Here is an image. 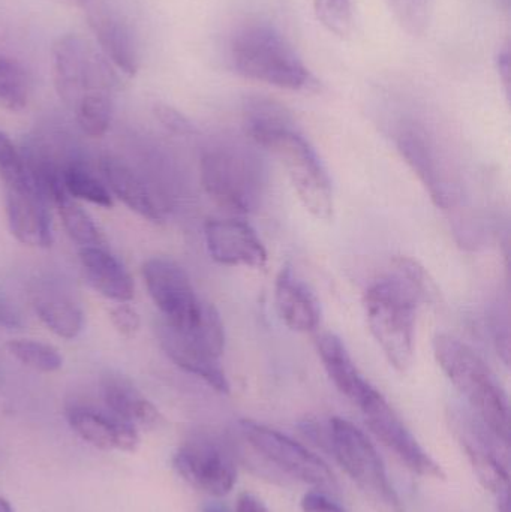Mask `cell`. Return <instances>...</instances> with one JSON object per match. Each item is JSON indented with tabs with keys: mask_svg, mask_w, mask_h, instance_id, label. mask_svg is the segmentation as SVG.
<instances>
[{
	"mask_svg": "<svg viewBox=\"0 0 511 512\" xmlns=\"http://www.w3.org/2000/svg\"><path fill=\"white\" fill-rule=\"evenodd\" d=\"M246 134L257 146L278 156L303 207L320 221L333 215L329 173L290 111L269 98H249L243 107Z\"/></svg>",
	"mask_w": 511,
	"mask_h": 512,
	"instance_id": "1",
	"label": "cell"
},
{
	"mask_svg": "<svg viewBox=\"0 0 511 512\" xmlns=\"http://www.w3.org/2000/svg\"><path fill=\"white\" fill-rule=\"evenodd\" d=\"M393 271L369 286L365 312L372 336L398 372L413 364L416 315L420 303H431L437 288L425 268L408 256L393 261Z\"/></svg>",
	"mask_w": 511,
	"mask_h": 512,
	"instance_id": "2",
	"label": "cell"
},
{
	"mask_svg": "<svg viewBox=\"0 0 511 512\" xmlns=\"http://www.w3.org/2000/svg\"><path fill=\"white\" fill-rule=\"evenodd\" d=\"M228 59L234 71L248 80L293 92L317 87V80L291 42L263 21L237 27L228 42Z\"/></svg>",
	"mask_w": 511,
	"mask_h": 512,
	"instance_id": "3",
	"label": "cell"
},
{
	"mask_svg": "<svg viewBox=\"0 0 511 512\" xmlns=\"http://www.w3.org/2000/svg\"><path fill=\"white\" fill-rule=\"evenodd\" d=\"M434 354L447 378L468 400L483 426L507 447L509 400L488 364L467 343L449 334L435 337Z\"/></svg>",
	"mask_w": 511,
	"mask_h": 512,
	"instance_id": "4",
	"label": "cell"
},
{
	"mask_svg": "<svg viewBox=\"0 0 511 512\" xmlns=\"http://www.w3.org/2000/svg\"><path fill=\"white\" fill-rule=\"evenodd\" d=\"M204 191L231 212H255L269 183L266 162L251 147L221 143L204 150L200 161Z\"/></svg>",
	"mask_w": 511,
	"mask_h": 512,
	"instance_id": "5",
	"label": "cell"
},
{
	"mask_svg": "<svg viewBox=\"0 0 511 512\" xmlns=\"http://www.w3.org/2000/svg\"><path fill=\"white\" fill-rule=\"evenodd\" d=\"M51 57L54 86L72 113L86 102L114 99L120 86L119 74L90 39L60 36L51 48Z\"/></svg>",
	"mask_w": 511,
	"mask_h": 512,
	"instance_id": "6",
	"label": "cell"
},
{
	"mask_svg": "<svg viewBox=\"0 0 511 512\" xmlns=\"http://www.w3.org/2000/svg\"><path fill=\"white\" fill-rule=\"evenodd\" d=\"M156 336L177 367L218 393H230V382L221 363L225 351L224 322L213 304H204L201 319L191 330H177L161 319L156 324Z\"/></svg>",
	"mask_w": 511,
	"mask_h": 512,
	"instance_id": "7",
	"label": "cell"
},
{
	"mask_svg": "<svg viewBox=\"0 0 511 512\" xmlns=\"http://www.w3.org/2000/svg\"><path fill=\"white\" fill-rule=\"evenodd\" d=\"M324 433L336 462L377 512H407L390 483L377 448L356 424L333 417Z\"/></svg>",
	"mask_w": 511,
	"mask_h": 512,
	"instance_id": "8",
	"label": "cell"
},
{
	"mask_svg": "<svg viewBox=\"0 0 511 512\" xmlns=\"http://www.w3.org/2000/svg\"><path fill=\"white\" fill-rule=\"evenodd\" d=\"M239 427L249 447L288 477L323 492L336 489L335 477L329 466L305 445L257 421L242 420Z\"/></svg>",
	"mask_w": 511,
	"mask_h": 512,
	"instance_id": "9",
	"label": "cell"
},
{
	"mask_svg": "<svg viewBox=\"0 0 511 512\" xmlns=\"http://www.w3.org/2000/svg\"><path fill=\"white\" fill-rule=\"evenodd\" d=\"M395 143L432 201L443 210L455 207L461 200L458 177L429 132L419 123L404 122L396 129Z\"/></svg>",
	"mask_w": 511,
	"mask_h": 512,
	"instance_id": "10",
	"label": "cell"
},
{
	"mask_svg": "<svg viewBox=\"0 0 511 512\" xmlns=\"http://www.w3.org/2000/svg\"><path fill=\"white\" fill-rule=\"evenodd\" d=\"M150 298L162 321L177 330H191L200 321L206 301L198 298L185 268L170 256H153L141 268Z\"/></svg>",
	"mask_w": 511,
	"mask_h": 512,
	"instance_id": "11",
	"label": "cell"
},
{
	"mask_svg": "<svg viewBox=\"0 0 511 512\" xmlns=\"http://www.w3.org/2000/svg\"><path fill=\"white\" fill-rule=\"evenodd\" d=\"M179 477L192 489L215 498L227 496L237 480L236 463L224 444L209 435L183 442L173 457Z\"/></svg>",
	"mask_w": 511,
	"mask_h": 512,
	"instance_id": "12",
	"label": "cell"
},
{
	"mask_svg": "<svg viewBox=\"0 0 511 512\" xmlns=\"http://www.w3.org/2000/svg\"><path fill=\"white\" fill-rule=\"evenodd\" d=\"M366 424L371 432L389 448L395 456L414 474L432 480H446V472L435 462L428 451L419 444L416 436L405 426L404 421L393 411L392 406L378 391L363 408Z\"/></svg>",
	"mask_w": 511,
	"mask_h": 512,
	"instance_id": "13",
	"label": "cell"
},
{
	"mask_svg": "<svg viewBox=\"0 0 511 512\" xmlns=\"http://www.w3.org/2000/svg\"><path fill=\"white\" fill-rule=\"evenodd\" d=\"M455 429L480 484L497 498L509 495V466L501 454V445H506L501 444L479 418L474 423L468 415H456Z\"/></svg>",
	"mask_w": 511,
	"mask_h": 512,
	"instance_id": "14",
	"label": "cell"
},
{
	"mask_svg": "<svg viewBox=\"0 0 511 512\" xmlns=\"http://www.w3.org/2000/svg\"><path fill=\"white\" fill-rule=\"evenodd\" d=\"M69 427L92 447L104 451L134 453L140 445V433L131 424L108 411L84 403L66 406Z\"/></svg>",
	"mask_w": 511,
	"mask_h": 512,
	"instance_id": "15",
	"label": "cell"
},
{
	"mask_svg": "<svg viewBox=\"0 0 511 512\" xmlns=\"http://www.w3.org/2000/svg\"><path fill=\"white\" fill-rule=\"evenodd\" d=\"M207 251L218 264L261 268L267 252L251 225L236 219H210L204 225Z\"/></svg>",
	"mask_w": 511,
	"mask_h": 512,
	"instance_id": "16",
	"label": "cell"
},
{
	"mask_svg": "<svg viewBox=\"0 0 511 512\" xmlns=\"http://www.w3.org/2000/svg\"><path fill=\"white\" fill-rule=\"evenodd\" d=\"M89 23L108 62L117 72L134 77L140 69L141 53L137 33L131 21L110 5L93 6L89 12Z\"/></svg>",
	"mask_w": 511,
	"mask_h": 512,
	"instance_id": "17",
	"label": "cell"
},
{
	"mask_svg": "<svg viewBox=\"0 0 511 512\" xmlns=\"http://www.w3.org/2000/svg\"><path fill=\"white\" fill-rule=\"evenodd\" d=\"M6 215L12 236L29 248L53 245V227L47 198L33 185L6 188Z\"/></svg>",
	"mask_w": 511,
	"mask_h": 512,
	"instance_id": "18",
	"label": "cell"
},
{
	"mask_svg": "<svg viewBox=\"0 0 511 512\" xmlns=\"http://www.w3.org/2000/svg\"><path fill=\"white\" fill-rule=\"evenodd\" d=\"M33 312L42 324L62 339H75L84 327V313L72 292L59 280H33L29 286Z\"/></svg>",
	"mask_w": 511,
	"mask_h": 512,
	"instance_id": "19",
	"label": "cell"
},
{
	"mask_svg": "<svg viewBox=\"0 0 511 512\" xmlns=\"http://www.w3.org/2000/svg\"><path fill=\"white\" fill-rule=\"evenodd\" d=\"M101 171L111 195L119 198L129 210L155 224L164 222L167 204L147 185L141 174L132 170L131 165L107 155L101 159Z\"/></svg>",
	"mask_w": 511,
	"mask_h": 512,
	"instance_id": "20",
	"label": "cell"
},
{
	"mask_svg": "<svg viewBox=\"0 0 511 512\" xmlns=\"http://www.w3.org/2000/svg\"><path fill=\"white\" fill-rule=\"evenodd\" d=\"M275 304L279 318L290 330L309 333L320 325V301L290 265L282 267L276 277Z\"/></svg>",
	"mask_w": 511,
	"mask_h": 512,
	"instance_id": "21",
	"label": "cell"
},
{
	"mask_svg": "<svg viewBox=\"0 0 511 512\" xmlns=\"http://www.w3.org/2000/svg\"><path fill=\"white\" fill-rule=\"evenodd\" d=\"M317 351L335 387L357 408H363L378 393L360 373L341 337L333 333L321 334L317 339Z\"/></svg>",
	"mask_w": 511,
	"mask_h": 512,
	"instance_id": "22",
	"label": "cell"
},
{
	"mask_svg": "<svg viewBox=\"0 0 511 512\" xmlns=\"http://www.w3.org/2000/svg\"><path fill=\"white\" fill-rule=\"evenodd\" d=\"M101 391L105 408L135 429L153 430L161 426V412L126 376L105 373L101 379Z\"/></svg>",
	"mask_w": 511,
	"mask_h": 512,
	"instance_id": "23",
	"label": "cell"
},
{
	"mask_svg": "<svg viewBox=\"0 0 511 512\" xmlns=\"http://www.w3.org/2000/svg\"><path fill=\"white\" fill-rule=\"evenodd\" d=\"M78 258L87 283L102 297L116 303H129L134 298L135 286L131 274L107 248H81Z\"/></svg>",
	"mask_w": 511,
	"mask_h": 512,
	"instance_id": "24",
	"label": "cell"
},
{
	"mask_svg": "<svg viewBox=\"0 0 511 512\" xmlns=\"http://www.w3.org/2000/svg\"><path fill=\"white\" fill-rule=\"evenodd\" d=\"M62 186L66 195L74 200L87 201L105 209L113 207L110 189L77 156L66 159L62 170Z\"/></svg>",
	"mask_w": 511,
	"mask_h": 512,
	"instance_id": "25",
	"label": "cell"
},
{
	"mask_svg": "<svg viewBox=\"0 0 511 512\" xmlns=\"http://www.w3.org/2000/svg\"><path fill=\"white\" fill-rule=\"evenodd\" d=\"M54 204H56L66 233L81 248H89V246L107 248V240H105L101 228L96 225L92 216L83 207L78 206L69 195H63L59 200L54 201Z\"/></svg>",
	"mask_w": 511,
	"mask_h": 512,
	"instance_id": "26",
	"label": "cell"
},
{
	"mask_svg": "<svg viewBox=\"0 0 511 512\" xmlns=\"http://www.w3.org/2000/svg\"><path fill=\"white\" fill-rule=\"evenodd\" d=\"M30 81L23 66L0 54V110H24L29 104Z\"/></svg>",
	"mask_w": 511,
	"mask_h": 512,
	"instance_id": "27",
	"label": "cell"
},
{
	"mask_svg": "<svg viewBox=\"0 0 511 512\" xmlns=\"http://www.w3.org/2000/svg\"><path fill=\"white\" fill-rule=\"evenodd\" d=\"M9 354L23 366L41 373H53L62 369L60 352L48 343L32 339H15L6 343Z\"/></svg>",
	"mask_w": 511,
	"mask_h": 512,
	"instance_id": "28",
	"label": "cell"
},
{
	"mask_svg": "<svg viewBox=\"0 0 511 512\" xmlns=\"http://www.w3.org/2000/svg\"><path fill=\"white\" fill-rule=\"evenodd\" d=\"M318 21L333 35H350L353 30V0H314Z\"/></svg>",
	"mask_w": 511,
	"mask_h": 512,
	"instance_id": "29",
	"label": "cell"
},
{
	"mask_svg": "<svg viewBox=\"0 0 511 512\" xmlns=\"http://www.w3.org/2000/svg\"><path fill=\"white\" fill-rule=\"evenodd\" d=\"M398 23L411 35H422L431 21L434 0H387Z\"/></svg>",
	"mask_w": 511,
	"mask_h": 512,
	"instance_id": "30",
	"label": "cell"
},
{
	"mask_svg": "<svg viewBox=\"0 0 511 512\" xmlns=\"http://www.w3.org/2000/svg\"><path fill=\"white\" fill-rule=\"evenodd\" d=\"M0 179L5 183V188L33 185L23 155L3 131H0Z\"/></svg>",
	"mask_w": 511,
	"mask_h": 512,
	"instance_id": "31",
	"label": "cell"
},
{
	"mask_svg": "<svg viewBox=\"0 0 511 512\" xmlns=\"http://www.w3.org/2000/svg\"><path fill=\"white\" fill-rule=\"evenodd\" d=\"M110 321L117 333L123 337H132L141 327L140 313L128 303H117L110 309Z\"/></svg>",
	"mask_w": 511,
	"mask_h": 512,
	"instance_id": "32",
	"label": "cell"
},
{
	"mask_svg": "<svg viewBox=\"0 0 511 512\" xmlns=\"http://www.w3.org/2000/svg\"><path fill=\"white\" fill-rule=\"evenodd\" d=\"M155 116L162 126L176 135H192L195 132L194 125L183 116L180 111L174 110L170 105H155Z\"/></svg>",
	"mask_w": 511,
	"mask_h": 512,
	"instance_id": "33",
	"label": "cell"
},
{
	"mask_svg": "<svg viewBox=\"0 0 511 512\" xmlns=\"http://www.w3.org/2000/svg\"><path fill=\"white\" fill-rule=\"evenodd\" d=\"M303 512H348L323 490L314 489L302 499Z\"/></svg>",
	"mask_w": 511,
	"mask_h": 512,
	"instance_id": "34",
	"label": "cell"
},
{
	"mask_svg": "<svg viewBox=\"0 0 511 512\" xmlns=\"http://www.w3.org/2000/svg\"><path fill=\"white\" fill-rule=\"evenodd\" d=\"M23 325V316H21L20 310L0 289V327L6 328V330H20Z\"/></svg>",
	"mask_w": 511,
	"mask_h": 512,
	"instance_id": "35",
	"label": "cell"
},
{
	"mask_svg": "<svg viewBox=\"0 0 511 512\" xmlns=\"http://www.w3.org/2000/svg\"><path fill=\"white\" fill-rule=\"evenodd\" d=\"M236 512H272L267 505L252 493H242L237 499Z\"/></svg>",
	"mask_w": 511,
	"mask_h": 512,
	"instance_id": "36",
	"label": "cell"
},
{
	"mask_svg": "<svg viewBox=\"0 0 511 512\" xmlns=\"http://www.w3.org/2000/svg\"><path fill=\"white\" fill-rule=\"evenodd\" d=\"M498 74H500L501 80H503L506 92H510V50L509 47H504L503 51H500V56L497 60Z\"/></svg>",
	"mask_w": 511,
	"mask_h": 512,
	"instance_id": "37",
	"label": "cell"
},
{
	"mask_svg": "<svg viewBox=\"0 0 511 512\" xmlns=\"http://www.w3.org/2000/svg\"><path fill=\"white\" fill-rule=\"evenodd\" d=\"M53 2L60 3V5L71 6V8H83L89 5L92 0H53Z\"/></svg>",
	"mask_w": 511,
	"mask_h": 512,
	"instance_id": "38",
	"label": "cell"
},
{
	"mask_svg": "<svg viewBox=\"0 0 511 512\" xmlns=\"http://www.w3.org/2000/svg\"><path fill=\"white\" fill-rule=\"evenodd\" d=\"M0 512H15L11 502H9L8 499L3 498V496H0Z\"/></svg>",
	"mask_w": 511,
	"mask_h": 512,
	"instance_id": "39",
	"label": "cell"
},
{
	"mask_svg": "<svg viewBox=\"0 0 511 512\" xmlns=\"http://www.w3.org/2000/svg\"><path fill=\"white\" fill-rule=\"evenodd\" d=\"M203 512H230V510H228L227 507H224V505L210 504L204 508Z\"/></svg>",
	"mask_w": 511,
	"mask_h": 512,
	"instance_id": "40",
	"label": "cell"
},
{
	"mask_svg": "<svg viewBox=\"0 0 511 512\" xmlns=\"http://www.w3.org/2000/svg\"><path fill=\"white\" fill-rule=\"evenodd\" d=\"M500 5L503 6L504 9H509L510 0H498Z\"/></svg>",
	"mask_w": 511,
	"mask_h": 512,
	"instance_id": "41",
	"label": "cell"
},
{
	"mask_svg": "<svg viewBox=\"0 0 511 512\" xmlns=\"http://www.w3.org/2000/svg\"><path fill=\"white\" fill-rule=\"evenodd\" d=\"M0 376H2V375H0Z\"/></svg>",
	"mask_w": 511,
	"mask_h": 512,
	"instance_id": "42",
	"label": "cell"
}]
</instances>
